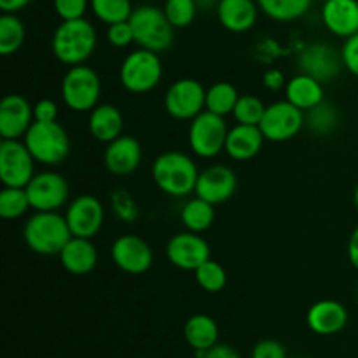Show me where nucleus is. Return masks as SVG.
Here are the masks:
<instances>
[{
    "mask_svg": "<svg viewBox=\"0 0 358 358\" xmlns=\"http://www.w3.org/2000/svg\"><path fill=\"white\" fill-rule=\"evenodd\" d=\"M96 44V28L86 17L62 21L51 38L52 55L66 66L84 65L93 56Z\"/></svg>",
    "mask_w": 358,
    "mask_h": 358,
    "instance_id": "obj_1",
    "label": "nucleus"
},
{
    "mask_svg": "<svg viewBox=\"0 0 358 358\" xmlns=\"http://www.w3.org/2000/svg\"><path fill=\"white\" fill-rule=\"evenodd\" d=\"M199 170L196 161L180 150L159 154L152 164V180L159 191L171 198H187L194 194Z\"/></svg>",
    "mask_w": 358,
    "mask_h": 358,
    "instance_id": "obj_2",
    "label": "nucleus"
},
{
    "mask_svg": "<svg viewBox=\"0 0 358 358\" xmlns=\"http://www.w3.org/2000/svg\"><path fill=\"white\" fill-rule=\"evenodd\" d=\"M72 238L69 222L59 212H35L23 226V240L38 255H59Z\"/></svg>",
    "mask_w": 358,
    "mask_h": 358,
    "instance_id": "obj_3",
    "label": "nucleus"
},
{
    "mask_svg": "<svg viewBox=\"0 0 358 358\" xmlns=\"http://www.w3.org/2000/svg\"><path fill=\"white\" fill-rule=\"evenodd\" d=\"M129 24L135 35V44L154 52H164L173 45L175 27L168 21L163 9L143 3L133 9Z\"/></svg>",
    "mask_w": 358,
    "mask_h": 358,
    "instance_id": "obj_4",
    "label": "nucleus"
},
{
    "mask_svg": "<svg viewBox=\"0 0 358 358\" xmlns=\"http://www.w3.org/2000/svg\"><path fill=\"white\" fill-rule=\"evenodd\" d=\"M24 145L44 166H58L70 154V136L58 121L41 122L34 121L27 135L23 136Z\"/></svg>",
    "mask_w": 358,
    "mask_h": 358,
    "instance_id": "obj_5",
    "label": "nucleus"
},
{
    "mask_svg": "<svg viewBox=\"0 0 358 358\" xmlns=\"http://www.w3.org/2000/svg\"><path fill=\"white\" fill-rule=\"evenodd\" d=\"M163 79V62L159 52L135 49L129 52L119 69V83L133 94H143L156 90Z\"/></svg>",
    "mask_w": 358,
    "mask_h": 358,
    "instance_id": "obj_6",
    "label": "nucleus"
},
{
    "mask_svg": "<svg viewBox=\"0 0 358 358\" xmlns=\"http://www.w3.org/2000/svg\"><path fill=\"white\" fill-rule=\"evenodd\" d=\"M101 98V80L91 66H69L62 79V100L72 112H91Z\"/></svg>",
    "mask_w": 358,
    "mask_h": 358,
    "instance_id": "obj_7",
    "label": "nucleus"
},
{
    "mask_svg": "<svg viewBox=\"0 0 358 358\" xmlns=\"http://www.w3.org/2000/svg\"><path fill=\"white\" fill-rule=\"evenodd\" d=\"M227 133H229V128H227L226 117L203 110L189 124V149L201 159H213L226 150Z\"/></svg>",
    "mask_w": 358,
    "mask_h": 358,
    "instance_id": "obj_8",
    "label": "nucleus"
},
{
    "mask_svg": "<svg viewBox=\"0 0 358 358\" xmlns=\"http://www.w3.org/2000/svg\"><path fill=\"white\" fill-rule=\"evenodd\" d=\"M304 124H306V112L297 108L289 100H280L266 107L259 128L268 142L282 143L296 138Z\"/></svg>",
    "mask_w": 358,
    "mask_h": 358,
    "instance_id": "obj_9",
    "label": "nucleus"
},
{
    "mask_svg": "<svg viewBox=\"0 0 358 358\" xmlns=\"http://www.w3.org/2000/svg\"><path fill=\"white\" fill-rule=\"evenodd\" d=\"M164 110L177 121H192L206 110V90L191 77L175 80L164 93Z\"/></svg>",
    "mask_w": 358,
    "mask_h": 358,
    "instance_id": "obj_10",
    "label": "nucleus"
},
{
    "mask_svg": "<svg viewBox=\"0 0 358 358\" xmlns=\"http://www.w3.org/2000/svg\"><path fill=\"white\" fill-rule=\"evenodd\" d=\"M24 189H27L31 210L35 212H58L63 206L69 205L70 185L58 171L45 170L35 173V177Z\"/></svg>",
    "mask_w": 358,
    "mask_h": 358,
    "instance_id": "obj_11",
    "label": "nucleus"
},
{
    "mask_svg": "<svg viewBox=\"0 0 358 358\" xmlns=\"http://www.w3.org/2000/svg\"><path fill=\"white\" fill-rule=\"evenodd\" d=\"M35 157L23 140L0 142V178L7 187H27L35 177Z\"/></svg>",
    "mask_w": 358,
    "mask_h": 358,
    "instance_id": "obj_12",
    "label": "nucleus"
},
{
    "mask_svg": "<svg viewBox=\"0 0 358 358\" xmlns=\"http://www.w3.org/2000/svg\"><path fill=\"white\" fill-rule=\"evenodd\" d=\"M297 69L299 72L320 80L322 84H329L339 77L345 66H343L341 51H336L327 42H313L304 45L299 51Z\"/></svg>",
    "mask_w": 358,
    "mask_h": 358,
    "instance_id": "obj_13",
    "label": "nucleus"
},
{
    "mask_svg": "<svg viewBox=\"0 0 358 358\" xmlns=\"http://www.w3.org/2000/svg\"><path fill=\"white\" fill-rule=\"evenodd\" d=\"M166 257L171 266L182 271H196L203 262L212 259V250L199 233H177L168 240Z\"/></svg>",
    "mask_w": 358,
    "mask_h": 358,
    "instance_id": "obj_14",
    "label": "nucleus"
},
{
    "mask_svg": "<svg viewBox=\"0 0 358 358\" xmlns=\"http://www.w3.org/2000/svg\"><path fill=\"white\" fill-rule=\"evenodd\" d=\"M65 219L72 231V236L93 240L103 227L105 206L100 199L91 194L77 196L66 205Z\"/></svg>",
    "mask_w": 358,
    "mask_h": 358,
    "instance_id": "obj_15",
    "label": "nucleus"
},
{
    "mask_svg": "<svg viewBox=\"0 0 358 358\" xmlns=\"http://www.w3.org/2000/svg\"><path fill=\"white\" fill-rule=\"evenodd\" d=\"M110 255L114 264L128 275H143L152 268L154 252L143 238L122 234L112 243Z\"/></svg>",
    "mask_w": 358,
    "mask_h": 358,
    "instance_id": "obj_16",
    "label": "nucleus"
},
{
    "mask_svg": "<svg viewBox=\"0 0 358 358\" xmlns=\"http://www.w3.org/2000/svg\"><path fill=\"white\" fill-rule=\"evenodd\" d=\"M34 105L23 94H7L0 103V136L2 140H23L34 124Z\"/></svg>",
    "mask_w": 358,
    "mask_h": 358,
    "instance_id": "obj_17",
    "label": "nucleus"
},
{
    "mask_svg": "<svg viewBox=\"0 0 358 358\" xmlns=\"http://www.w3.org/2000/svg\"><path fill=\"white\" fill-rule=\"evenodd\" d=\"M238 189V177L226 164H212L199 171L194 194L212 205H222L229 201Z\"/></svg>",
    "mask_w": 358,
    "mask_h": 358,
    "instance_id": "obj_18",
    "label": "nucleus"
},
{
    "mask_svg": "<svg viewBox=\"0 0 358 358\" xmlns=\"http://www.w3.org/2000/svg\"><path fill=\"white\" fill-rule=\"evenodd\" d=\"M143 150L135 136L121 135L114 142L107 143L103 152V164L115 177H126L138 170Z\"/></svg>",
    "mask_w": 358,
    "mask_h": 358,
    "instance_id": "obj_19",
    "label": "nucleus"
},
{
    "mask_svg": "<svg viewBox=\"0 0 358 358\" xmlns=\"http://www.w3.org/2000/svg\"><path fill=\"white\" fill-rule=\"evenodd\" d=\"M350 315L343 303L336 299H322L311 304L306 313V324L318 336L339 334L348 325Z\"/></svg>",
    "mask_w": 358,
    "mask_h": 358,
    "instance_id": "obj_20",
    "label": "nucleus"
},
{
    "mask_svg": "<svg viewBox=\"0 0 358 358\" xmlns=\"http://www.w3.org/2000/svg\"><path fill=\"white\" fill-rule=\"evenodd\" d=\"M320 16L334 37L348 38L358 34V0H324Z\"/></svg>",
    "mask_w": 358,
    "mask_h": 358,
    "instance_id": "obj_21",
    "label": "nucleus"
},
{
    "mask_svg": "<svg viewBox=\"0 0 358 358\" xmlns=\"http://www.w3.org/2000/svg\"><path fill=\"white\" fill-rule=\"evenodd\" d=\"M215 13L222 28L231 34H245L255 27L261 9L257 0H220Z\"/></svg>",
    "mask_w": 358,
    "mask_h": 358,
    "instance_id": "obj_22",
    "label": "nucleus"
},
{
    "mask_svg": "<svg viewBox=\"0 0 358 358\" xmlns=\"http://www.w3.org/2000/svg\"><path fill=\"white\" fill-rule=\"evenodd\" d=\"M59 262L70 275H90L98 264V250L90 238L72 236L59 252Z\"/></svg>",
    "mask_w": 358,
    "mask_h": 358,
    "instance_id": "obj_23",
    "label": "nucleus"
},
{
    "mask_svg": "<svg viewBox=\"0 0 358 358\" xmlns=\"http://www.w3.org/2000/svg\"><path fill=\"white\" fill-rule=\"evenodd\" d=\"M264 135L259 126L234 124L229 128L224 152L233 161H250L257 156L264 145Z\"/></svg>",
    "mask_w": 358,
    "mask_h": 358,
    "instance_id": "obj_24",
    "label": "nucleus"
},
{
    "mask_svg": "<svg viewBox=\"0 0 358 358\" xmlns=\"http://www.w3.org/2000/svg\"><path fill=\"white\" fill-rule=\"evenodd\" d=\"M87 129L90 135L96 142L110 143L122 135L124 129V119H122L121 110L112 103H98L93 110L90 112L87 119Z\"/></svg>",
    "mask_w": 358,
    "mask_h": 358,
    "instance_id": "obj_25",
    "label": "nucleus"
},
{
    "mask_svg": "<svg viewBox=\"0 0 358 358\" xmlns=\"http://www.w3.org/2000/svg\"><path fill=\"white\" fill-rule=\"evenodd\" d=\"M285 100L296 105L301 110L308 112L313 107L325 101L324 84L320 80L313 79L311 76L299 72L290 77L285 84Z\"/></svg>",
    "mask_w": 358,
    "mask_h": 358,
    "instance_id": "obj_26",
    "label": "nucleus"
},
{
    "mask_svg": "<svg viewBox=\"0 0 358 358\" xmlns=\"http://www.w3.org/2000/svg\"><path fill=\"white\" fill-rule=\"evenodd\" d=\"M184 338L194 352H208L219 343V325L210 315L196 313L185 322Z\"/></svg>",
    "mask_w": 358,
    "mask_h": 358,
    "instance_id": "obj_27",
    "label": "nucleus"
},
{
    "mask_svg": "<svg viewBox=\"0 0 358 358\" xmlns=\"http://www.w3.org/2000/svg\"><path fill=\"white\" fill-rule=\"evenodd\" d=\"M180 220L185 231L199 234L205 233L215 222V205L205 201L199 196H194L182 205Z\"/></svg>",
    "mask_w": 358,
    "mask_h": 358,
    "instance_id": "obj_28",
    "label": "nucleus"
},
{
    "mask_svg": "<svg viewBox=\"0 0 358 358\" xmlns=\"http://www.w3.org/2000/svg\"><path fill=\"white\" fill-rule=\"evenodd\" d=\"M315 0H257L259 9L269 20L278 23H292L306 16Z\"/></svg>",
    "mask_w": 358,
    "mask_h": 358,
    "instance_id": "obj_29",
    "label": "nucleus"
},
{
    "mask_svg": "<svg viewBox=\"0 0 358 358\" xmlns=\"http://www.w3.org/2000/svg\"><path fill=\"white\" fill-rule=\"evenodd\" d=\"M240 96L241 94L238 93L236 86L226 83V80H220L206 90V110L226 117V115L233 114Z\"/></svg>",
    "mask_w": 358,
    "mask_h": 358,
    "instance_id": "obj_30",
    "label": "nucleus"
},
{
    "mask_svg": "<svg viewBox=\"0 0 358 358\" xmlns=\"http://www.w3.org/2000/svg\"><path fill=\"white\" fill-rule=\"evenodd\" d=\"M27 37V28L16 14L3 13L0 16V55L10 56L21 49Z\"/></svg>",
    "mask_w": 358,
    "mask_h": 358,
    "instance_id": "obj_31",
    "label": "nucleus"
},
{
    "mask_svg": "<svg viewBox=\"0 0 358 358\" xmlns=\"http://www.w3.org/2000/svg\"><path fill=\"white\" fill-rule=\"evenodd\" d=\"M306 126L318 136L332 135L339 126V110L329 101H322L306 112Z\"/></svg>",
    "mask_w": 358,
    "mask_h": 358,
    "instance_id": "obj_32",
    "label": "nucleus"
},
{
    "mask_svg": "<svg viewBox=\"0 0 358 358\" xmlns=\"http://www.w3.org/2000/svg\"><path fill=\"white\" fill-rule=\"evenodd\" d=\"M131 0H91V13L98 21L108 24L128 21L133 14Z\"/></svg>",
    "mask_w": 358,
    "mask_h": 358,
    "instance_id": "obj_33",
    "label": "nucleus"
},
{
    "mask_svg": "<svg viewBox=\"0 0 358 358\" xmlns=\"http://www.w3.org/2000/svg\"><path fill=\"white\" fill-rule=\"evenodd\" d=\"M31 208L24 187H7L0 191V215L6 220H16Z\"/></svg>",
    "mask_w": 358,
    "mask_h": 358,
    "instance_id": "obj_34",
    "label": "nucleus"
},
{
    "mask_svg": "<svg viewBox=\"0 0 358 358\" xmlns=\"http://www.w3.org/2000/svg\"><path fill=\"white\" fill-rule=\"evenodd\" d=\"M194 278L196 282H198V285L201 287L205 292L217 294L220 292V290H224V287H226L227 273L220 262L208 259V261L203 262V264L196 269Z\"/></svg>",
    "mask_w": 358,
    "mask_h": 358,
    "instance_id": "obj_35",
    "label": "nucleus"
},
{
    "mask_svg": "<svg viewBox=\"0 0 358 358\" xmlns=\"http://www.w3.org/2000/svg\"><path fill=\"white\" fill-rule=\"evenodd\" d=\"M163 10L175 30H178V28L191 27L199 9L196 0H164Z\"/></svg>",
    "mask_w": 358,
    "mask_h": 358,
    "instance_id": "obj_36",
    "label": "nucleus"
},
{
    "mask_svg": "<svg viewBox=\"0 0 358 358\" xmlns=\"http://www.w3.org/2000/svg\"><path fill=\"white\" fill-rule=\"evenodd\" d=\"M266 107L268 105H264V101L255 96V94H241L231 115H233L238 124L259 126L266 112Z\"/></svg>",
    "mask_w": 358,
    "mask_h": 358,
    "instance_id": "obj_37",
    "label": "nucleus"
},
{
    "mask_svg": "<svg viewBox=\"0 0 358 358\" xmlns=\"http://www.w3.org/2000/svg\"><path fill=\"white\" fill-rule=\"evenodd\" d=\"M110 206L114 215L117 217L121 222L133 224L138 220L140 206L138 203H136V199L131 196V192L126 191V189L119 187L115 189V191H112Z\"/></svg>",
    "mask_w": 358,
    "mask_h": 358,
    "instance_id": "obj_38",
    "label": "nucleus"
},
{
    "mask_svg": "<svg viewBox=\"0 0 358 358\" xmlns=\"http://www.w3.org/2000/svg\"><path fill=\"white\" fill-rule=\"evenodd\" d=\"M52 7L62 21L80 20L91 10V0H52Z\"/></svg>",
    "mask_w": 358,
    "mask_h": 358,
    "instance_id": "obj_39",
    "label": "nucleus"
},
{
    "mask_svg": "<svg viewBox=\"0 0 358 358\" xmlns=\"http://www.w3.org/2000/svg\"><path fill=\"white\" fill-rule=\"evenodd\" d=\"M105 38H107L108 44L117 49L135 44V35H133V28L129 21H119V23L108 24Z\"/></svg>",
    "mask_w": 358,
    "mask_h": 358,
    "instance_id": "obj_40",
    "label": "nucleus"
},
{
    "mask_svg": "<svg viewBox=\"0 0 358 358\" xmlns=\"http://www.w3.org/2000/svg\"><path fill=\"white\" fill-rule=\"evenodd\" d=\"M341 59L345 70L358 77V34L345 38L341 45Z\"/></svg>",
    "mask_w": 358,
    "mask_h": 358,
    "instance_id": "obj_41",
    "label": "nucleus"
},
{
    "mask_svg": "<svg viewBox=\"0 0 358 358\" xmlns=\"http://www.w3.org/2000/svg\"><path fill=\"white\" fill-rule=\"evenodd\" d=\"M252 358H287V350L276 339H262L252 350Z\"/></svg>",
    "mask_w": 358,
    "mask_h": 358,
    "instance_id": "obj_42",
    "label": "nucleus"
},
{
    "mask_svg": "<svg viewBox=\"0 0 358 358\" xmlns=\"http://www.w3.org/2000/svg\"><path fill=\"white\" fill-rule=\"evenodd\" d=\"M34 117L41 122L58 121V105L49 98H42L34 105Z\"/></svg>",
    "mask_w": 358,
    "mask_h": 358,
    "instance_id": "obj_43",
    "label": "nucleus"
},
{
    "mask_svg": "<svg viewBox=\"0 0 358 358\" xmlns=\"http://www.w3.org/2000/svg\"><path fill=\"white\" fill-rule=\"evenodd\" d=\"M262 84H264L266 90L280 91V90H285L287 79H285V76H283L282 70L269 69V70H266V73L262 76Z\"/></svg>",
    "mask_w": 358,
    "mask_h": 358,
    "instance_id": "obj_44",
    "label": "nucleus"
},
{
    "mask_svg": "<svg viewBox=\"0 0 358 358\" xmlns=\"http://www.w3.org/2000/svg\"><path fill=\"white\" fill-rule=\"evenodd\" d=\"M198 358H241L240 353L229 345H219L217 343L213 348H210L208 352H196Z\"/></svg>",
    "mask_w": 358,
    "mask_h": 358,
    "instance_id": "obj_45",
    "label": "nucleus"
},
{
    "mask_svg": "<svg viewBox=\"0 0 358 358\" xmlns=\"http://www.w3.org/2000/svg\"><path fill=\"white\" fill-rule=\"evenodd\" d=\"M348 259L350 264L358 269V226L352 231L348 238Z\"/></svg>",
    "mask_w": 358,
    "mask_h": 358,
    "instance_id": "obj_46",
    "label": "nucleus"
},
{
    "mask_svg": "<svg viewBox=\"0 0 358 358\" xmlns=\"http://www.w3.org/2000/svg\"><path fill=\"white\" fill-rule=\"evenodd\" d=\"M30 3L31 0H0V9H2V13L17 14Z\"/></svg>",
    "mask_w": 358,
    "mask_h": 358,
    "instance_id": "obj_47",
    "label": "nucleus"
},
{
    "mask_svg": "<svg viewBox=\"0 0 358 358\" xmlns=\"http://www.w3.org/2000/svg\"><path fill=\"white\" fill-rule=\"evenodd\" d=\"M220 0H196L198 3V9L199 10H210V9H217Z\"/></svg>",
    "mask_w": 358,
    "mask_h": 358,
    "instance_id": "obj_48",
    "label": "nucleus"
},
{
    "mask_svg": "<svg viewBox=\"0 0 358 358\" xmlns=\"http://www.w3.org/2000/svg\"><path fill=\"white\" fill-rule=\"evenodd\" d=\"M353 203H355V206H357V210H358V184H357V187H355V192H353Z\"/></svg>",
    "mask_w": 358,
    "mask_h": 358,
    "instance_id": "obj_49",
    "label": "nucleus"
},
{
    "mask_svg": "<svg viewBox=\"0 0 358 358\" xmlns=\"http://www.w3.org/2000/svg\"><path fill=\"white\" fill-rule=\"evenodd\" d=\"M357 299H358V289H357Z\"/></svg>",
    "mask_w": 358,
    "mask_h": 358,
    "instance_id": "obj_50",
    "label": "nucleus"
},
{
    "mask_svg": "<svg viewBox=\"0 0 358 358\" xmlns=\"http://www.w3.org/2000/svg\"><path fill=\"white\" fill-rule=\"evenodd\" d=\"M297 358H306V357H297Z\"/></svg>",
    "mask_w": 358,
    "mask_h": 358,
    "instance_id": "obj_51",
    "label": "nucleus"
}]
</instances>
